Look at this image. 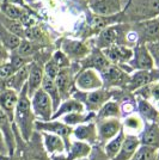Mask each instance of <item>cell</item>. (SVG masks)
I'll use <instances>...</instances> for the list:
<instances>
[{"label":"cell","mask_w":159,"mask_h":160,"mask_svg":"<svg viewBox=\"0 0 159 160\" xmlns=\"http://www.w3.org/2000/svg\"><path fill=\"white\" fill-rule=\"evenodd\" d=\"M139 139L142 146L152 147L159 151V124L150 123L147 127L144 128Z\"/></svg>","instance_id":"25"},{"label":"cell","mask_w":159,"mask_h":160,"mask_svg":"<svg viewBox=\"0 0 159 160\" xmlns=\"http://www.w3.org/2000/svg\"><path fill=\"white\" fill-rule=\"evenodd\" d=\"M6 155H8V148H7L5 136L0 129V157H6Z\"/></svg>","instance_id":"42"},{"label":"cell","mask_w":159,"mask_h":160,"mask_svg":"<svg viewBox=\"0 0 159 160\" xmlns=\"http://www.w3.org/2000/svg\"><path fill=\"white\" fill-rule=\"evenodd\" d=\"M157 155H158V149L141 145L131 160H157Z\"/></svg>","instance_id":"38"},{"label":"cell","mask_w":159,"mask_h":160,"mask_svg":"<svg viewBox=\"0 0 159 160\" xmlns=\"http://www.w3.org/2000/svg\"><path fill=\"white\" fill-rule=\"evenodd\" d=\"M91 117H93V113L91 112L89 115H86L85 112H72L62 116L61 122H64L65 124L73 128V126H79V124H83V123L90 122Z\"/></svg>","instance_id":"37"},{"label":"cell","mask_w":159,"mask_h":160,"mask_svg":"<svg viewBox=\"0 0 159 160\" xmlns=\"http://www.w3.org/2000/svg\"><path fill=\"white\" fill-rule=\"evenodd\" d=\"M97 135L100 142H108L122 130V122L119 118H108L96 122Z\"/></svg>","instance_id":"15"},{"label":"cell","mask_w":159,"mask_h":160,"mask_svg":"<svg viewBox=\"0 0 159 160\" xmlns=\"http://www.w3.org/2000/svg\"><path fill=\"white\" fill-rule=\"evenodd\" d=\"M73 136L75 138V140L86 142L90 146L93 145L98 140L96 123L95 122H86V123L77 126L73 129Z\"/></svg>","instance_id":"20"},{"label":"cell","mask_w":159,"mask_h":160,"mask_svg":"<svg viewBox=\"0 0 159 160\" xmlns=\"http://www.w3.org/2000/svg\"><path fill=\"white\" fill-rule=\"evenodd\" d=\"M20 41H22V38H19L18 36H16L13 33H11L6 28H4L0 24V42L10 53L14 52L18 48Z\"/></svg>","instance_id":"35"},{"label":"cell","mask_w":159,"mask_h":160,"mask_svg":"<svg viewBox=\"0 0 159 160\" xmlns=\"http://www.w3.org/2000/svg\"><path fill=\"white\" fill-rule=\"evenodd\" d=\"M135 94L138 97H141L144 99H152L153 102H159V81H153L151 84L139 88L135 91Z\"/></svg>","instance_id":"36"},{"label":"cell","mask_w":159,"mask_h":160,"mask_svg":"<svg viewBox=\"0 0 159 160\" xmlns=\"http://www.w3.org/2000/svg\"><path fill=\"white\" fill-rule=\"evenodd\" d=\"M113 96V90L102 87L100 90H95V91H90V92H80L79 91V92L74 93V98L84 104L85 110H87L91 113H95L98 112L106 102L111 100Z\"/></svg>","instance_id":"3"},{"label":"cell","mask_w":159,"mask_h":160,"mask_svg":"<svg viewBox=\"0 0 159 160\" xmlns=\"http://www.w3.org/2000/svg\"><path fill=\"white\" fill-rule=\"evenodd\" d=\"M40 133L42 139H43L42 140L43 141V147H44L48 155L56 157V155L65 152L66 145H65V141L62 140L60 136L50 133H46V132H40Z\"/></svg>","instance_id":"21"},{"label":"cell","mask_w":159,"mask_h":160,"mask_svg":"<svg viewBox=\"0 0 159 160\" xmlns=\"http://www.w3.org/2000/svg\"><path fill=\"white\" fill-rule=\"evenodd\" d=\"M80 63V69L84 68H91L97 71L98 73H102L103 71H105L111 63L109 62V60L105 58V55L103 54V52L98 49V48H92L91 53L87 55L84 60H81Z\"/></svg>","instance_id":"16"},{"label":"cell","mask_w":159,"mask_h":160,"mask_svg":"<svg viewBox=\"0 0 159 160\" xmlns=\"http://www.w3.org/2000/svg\"><path fill=\"white\" fill-rule=\"evenodd\" d=\"M25 1L28 2V5H31V4H33L35 0H25Z\"/></svg>","instance_id":"46"},{"label":"cell","mask_w":159,"mask_h":160,"mask_svg":"<svg viewBox=\"0 0 159 160\" xmlns=\"http://www.w3.org/2000/svg\"><path fill=\"white\" fill-rule=\"evenodd\" d=\"M77 73H78V71H75V68L72 65L71 67L62 68L59 72V74L56 75L55 85L59 90L62 102L73 97V87H75L74 86V78H75Z\"/></svg>","instance_id":"12"},{"label":"cell","mask_w":159,"mask_h":160,"mask_svg":"<svg viewBox=\"0 0 159 160\" xmlns=\"http://www.w3.org/2000/svg\"><path fill=\"white\" fill-rule=\"evenodd\" d=\"M100 78L103 80L104 88H109V90L110 88L113 90L114 87L126 88L131 79V74L127 73L122 67L110 65L105 71L100 73Z\"/></svg>","instance_id":"8"},{"label":"cell","mask_w":159,"mask_h":160,"mask_svg":"<svg viewBox=\"0 0 159 160\" xmlns=\"http://www.w3.org/2000/svg\"><path fill=\"white\" fill-rule=\"evenodd\" d=\"M60 50L66 55L71 62H80L91 53L92 48L85 41L62 38L60 42Z\"/></svg>","instance_id":"4"},{"label":"cell","mask_w":159,"mask_h":160,"mask_svg":"<svg viewBox=\"0 0 159 160\" xmlns=\"http://www.w3.org/2000/svg\"><path fill=\"white\" fill-rule=\"evenodd\" d=\"M8 59H10V52L0 42V65L4 63V62H6Z\"/></svg>","instance_id":"43"},{"label":"cell","mask_w":159,"mask_h":160,"mask_svg":"<svg viewBox=\"0 0 159 160\" xmlns=\"http://www.w3.org/2000/svg\"><path fill=\"white\" fill-rule=\"evenodd\" d=\"M138 111L139 116L150 123H157L159 124V110L153 105L150 100L144 99L141 97H138Z\"/></svg>","instance_id":"23"},{"label":"cell","mask_w":159,"mask_h":160,"mask_svg":"<svg viewBox=\"0 0 159 160\" xmlns=\"http://www.w3.org/2000/svg\"><path fill=\"white\" fill-rule=\"evenodd\" d=\"M25 152V158L23 160H49V158L47 157L46 149L43 152H40V151H35V152H28V149H24Z\"/></svg>","instance_id":"41"},{"label":"cell","mask_w":159,"mask_h":160,"mask_svg":"<svg viewBox=\"0 0 159 160\" xmlns=\"http://www.w3.org/2000/svg\"><path fill=\"white\" fill-rule=\"evenodd\" d=\"M125 4H126V1H125Z\"/></svg>","instance_id":"50"},{"label":"cell","mask_w":159,"mask_h":160,"mask_svg":"<svg viewBox=\"0 0 159 160\" xmlns=\"http://www.w3.org/2000/svg\"><path fill=\"white\" fill-rule=\"evenodd\" d=\"M29 67H30V63H28L24 67H22L20 69H18L11 78H8L5 81V87L11 88V90L16 91L17 93H19L23 90V87L27 85L28 77H29Z\"/></svg>","instance_id":"24"},{"label":"cell","mask_w":159,"mask_h":160,"mask_svg":"<svg viewBox=\"0 0 159 160\" xmlns=\"http://www.w3.org/2000/svg\"><path fill=\"white\" fill-rule=\"evenodd\" d=\"M25 38L29 41H33V42H36L38 44H42V46H46V47H48L52 43L50 38H49V35L41 27L35 25V24L25 29Z\"/></svg>","instance_id":"33"},{"label":"cell","mask_w":159,"mask_h":160,"mask_svg":"<svg viewBox=\"0 0 159 160\" xmlns=\"http://www.w3.org/2000/svg\"><path fill=\"white\" fill-rule=\"evenodd\" d=\"M44 77V69H43V65L41 62L33 60L30 62V67H29V77H28L27 81V90L29 98L33 97V94L41 88L42 85V80Z\"/></svg>","instance_id":"17"},{"label":"cell","mask_w":159,"mask_h":160,"mask_svg":"<svg viewBox=\"0 0 159 160\" xmlns=\"http://www.w3.org/2000/svg\"><path fill=\"white\" fill-rule=\"evenodd\" d=\"M157 160H159V151H158V155H157Z\"/></svg>","instance_id":"47"},{"label":"cell","mask_w":159,"mask_h":160,"mask_svg":"<svg viewBox=\"0 0 159 160\" xmlns=\"http://www.w3.org/2000/svg\"><path fill=\"white\" fill-rule=\"evenodd\" d=\"M74 86L80 92H90L103 87V80L100 74L91 68L79 69L74 78Z\"/></svg>","instance_id":"6"},{"label":"cell","mask_w":159,"mask_h":160,"mask_svg":"<svg viewBox=\"0 0 159 160\" xmlns=\"http://www.w3.org/2000/svg\"><path fill=\"white\" fill-rule=\"evenodd\" d=\"M102 52L111 65H116L122 68H125L129 63L133 56V48L127 46H119V44L103 49Z\"/></svg>","instance_id":"14"},{"label":"cell","mask_w":159,"mask_h":160,"mask_svg":"<svg viewBox=\"0 0 159 160\" xmlns=\"http://www.w3.org/2000/svg\"><path fill=\"white\" fill-rule=\"evenodd\" d=\"M48 1H49V2H50V4H53V0H48Z\"/></svg>","instance_id":"48"},{"label":"cell","mask_w":159,"mask_h":160,"mask_svg":"<svg viewBox=\"0 0 159 160\" xmlns=\"http://www.w3.org/2000/svg\"><path fill=\"white\" fill-rule=\"evenodd\" d=\"M153 82L152 75H151V71H135L131 74V79L127 85L126 90H128L129 92H135L139 88L146 86L148 84Z\"/></svg>","instance_id":"26"},{"label":"cell","mask_w":159,"mask_h":160,"mask_svg":"<svg viewBox=\"0 0 159 160\" xmlns=\"http://www.w3.org/2000/svg\"><path fill=\"white\" fill-rule=\"evenodd\" d=\"M44 48H47L46 46H42V44L36 43V42L29 41L27 38H23V40L20 41L18 48L14 50V53H17L22 58L33 60V58L40 53V52H42Z\"/></svg>","instance_id":"28"},{"label":"cell","mask_w":159,"mask_h":160,"mask_svg":"<svg viewBox=\"0 0 159 160\" xmlns=\"http://www.w3.org/2000/svg\"><path fill=\"white\" fill-rule=\"evenodd\" d=\"M43 69H44V75L53 80H55L56 75H58L59 72L61 71V68L59 67V65L52 59V56H50V59L46 62V65L43 66Z\"/></svg>","instance_id":"39"},{"label":"cell","mask_w":159,"mask_h":160,"mask_svg":"<svg viewBox=\"0 0 159 160\" xmlns=\"http://www.w3.org/2000/svg\"><path fill=\"white\" fill-rule=\"evenodd\" d=\"M122 112H121V105L116 100H109L102 107L100 111L97 112L96 118L97 121L108 120V118H121Z\"/></svg>","instance_id":"32"},{"label":"cell","mask_w":159,"mask_h":160,"mask_svg":"<svg viewBox=\"0 0 159 160\" xmlns=\"http://www.w3.org/2000/svg\"><path fill=\"white\" fill-rule=\"evenodd\" d=\"M91 153V146L83 142V141L74 140L72 141L71 146L68 148V155L65 159L66 160H81L86 159Z\"/></svg>","instance_id":"30"},{"label":"cell","mask_w":159,"mask_h":160,"mask_svg":"<svg viewBox=\"0 0 159 160\" xmlns=\"http://www.w3.org/2000/svg\"><path fill=\"white\" fill-rule=\"evenodd\" d=\"M123 23H140L159 17V0H127L122 10Z\"/></svg>","instance_id":"2"},{"label":"cell","mask_w":159,"mask_h":160,"mask_svg":"<svg viewBox=\"0 0 159 160\" xmlns=\"http://www.w3.org/2000/svg\"><path fill=\"white\" fill-rule=\"evenodd\" d=\"M36 130L37 132H46V133H50L60 136L62 140L65 141L67 151H68V148L72 143L71 135H73V128L65 124L61 121L52 120L48 121V122H43V121L37 120L36 121Z\"/></svg>","instance_id":"10"},{"label":"cell","mask_w":159,"mask_h":160,"mask_svg":"<svg viewBox=\"0 0 159 160\" xmlns=\"http://www.w3.org/2000/svg\"><path fill=\"white\" fill-rule=\"evenodd\" d=\"M144 120L140 117L138 113H131L128 115L125 121L122 122V129L127 135H135L141 134L144 130Z\"/></svg>","instance_id":"29"},{"label":"cell","mask_w":159,"mask_h":160,"mask_svg":"<svg viewBox=\"0 0 159 160\" xmlns=\"http://www.w3.org/2000/svg\"><path fill=\"white\" fill-rule=\"evenodd\" d=\"M128 67L131 68L132 72L135 71H152L154 69V61H153L152 55L150 54L146 44H136L133 48V56Z\"/></svg>","instance_id":"11"},{"label":"cell","mask_w":159,"mask_h":160,"mask_svg":"<svg viewBox=\"0 0 159 160\" xmlns=\"http://www.w3.org/2000/svg\"><path fill=\"white\" fill-rule=\"evenodd\" d=\"M133 110H134V105H133L131 102H123L121 104V112L122 115L123 113H133Z\"/></svg>","instance_id":"44"},{"label":"cell","mask_w":159,"mask_h":160,"mask_svg":"<svg viewBox=\"0 0 159 160\" xmlns=\"http://www.w3.org/2000/svg\"><path fill=\"white\" fill-rule=\"evenodd\" d=\"M0 129L5 136V140L8 148V157H13L17 142H16V134H14V124L10 121V118L6 116V113L0 109Z\"/></svg>","instance_id":"18"},{"label":"cell","mask_w":159,"mask_h":160,"mask_svg":"<svg viewBox=\"0 0 159 160\" xmlns=\"http://www.w3.org/2000/svg\"><path fill=\"white\" fill-rule=\"evenodd\" d=\"M72 112H85V107L84 104L79 102L75 98H69V99L64 100L61 104H60L59 109L56 110V112L53 115V118L52 120H59L62 116H65L67 113H72Z\"/></svg>","instance_id":"27"},{"label":"cell","mask_w":159,"mask_h":160,"mask_svg":"<svg viewBox=\"0 0 159 160\" xmlns=\"http://www.w3.org/2000/svg\"><path fill=\"white\" fill-rule=\"evenodd\" d=\"M146 47L148 49L150 54L152 55L156 69H159V41L153 42V43H148V44H146Z\"/></svg>","instance_id":"40"},{"label":"cell","mask_w":159,"mask_h":160,"mask_svg":"<svg viewBox=\"0 0 159 160\" xmlns=\"http://www.w3.org/2000/svg\"><path fill=\"white\" fill-rule=\"evenodd\" d=\"M0 13L3 14L4 17L8 18V19L22 23L25 27V29L35 24V22L31 18V14L35 13L33 10L10 4V2H7L6 0H4L0 4Z\"/></svg>","instance_id":"9"},{"label":"cell","mask_w":159,"mask_h":160,"mask_svg":"<svg viewBox=\"0 0 159 160\" xmlns=\"http://www.w3.org/2000/svg\"><path fill=\"white\" fill-rule=\"evenodd\" d=\"M138 36V44H148L159 41V18L131 24Z\"/></svg>","instance_id":"7"},{"label":"cell","mask_w":159,"mask_h":160,"mask_svg":"<svg viewBox=\"0 0 159 160\" xmlns=\"http://www.w3.org/2000/svg\"><path fill=\"white\" fill-rule=\"evenodd\" d=\"M41 88L46 92L50 99H52V103H53V108H54V113L56 112V110L59 109L60 104L62 103V99H61V96L59 93V90L55 85V80L50 79L48 77H43V80H42V85H41Z\"/></svg>","instance_id":"31"},{"label":"cell","mask_w":159,"mask_h":160,"mask_svg":"<svg viewBox=\"0 0 159 160\" xmlns=\"http://www.w3.org/2000/svg\"><path fill=\"white\" fill-rule=\"evenodd\" d=\"M18 96L19 93H17L11 88H4L0 92V109L6 113V116L12 123L14 120V110L17 107Z\"/></svg>","instance_id":"19"},{"label":"cell","mask_w":159,"mask_h":160,"mask_svg":"<svg viewBox=\"0 0 159 160\" xmlns=\"http://www.w3.org/2000/svg\"><path fill=\"white\" fill-rule=\"evenodd\" d=\"M125 139H126V133L122 129L114 139H111L110 141L106 142L105 146H104V153H105L108 159L113 160L117 155V153L121 149V147H122V143H123Z\"/></svg>","instance_id":"34"},{"label":"cell","mask_w":159,"mask_h":160,"mask_svg":"<svg viewBox=\"0 0 159 160\" xmlns=\"http://www.w3.org/2000/svg\"><path fill=\"white\" fill-rule=\"evenodd\" d=\"M36 116L31 108V102L28 96L27 85L23 87L19 92L17 107L14 110L13 124L17 128L18 133L23 141L29 142L33 138V133L36 132Z\"/></svg>","instance_id":"1"},{"label":"cell","mask_w":159,"mask_h":160,"mask_svg":"<svg viewBox=\"0 0 159 160\" xmlns=\"http://www.w3.org/2000/svg\"><path fill=\"white\" fill-rule=\"evenodd\" d=\"M30 102H31V108H33V111L36 118H38V121H43V122L52 121L54 115L53 103H52L50 97L42 88L37 90L33 94V97L30 98Z\"/></svg>","instance_id":"5"},{"label":"cell","mask_w":159,"mask_h":160,"mask_svg":"<svg viewBox=\"0 0 159 160\" xmlns=\"http://www.w3.org/2000/svg\"><path fill=\"white\" fill-rule=\"evenodd\" d=\"M3 1H4V0H0V4H1V2H3Z\"/></svg>","instance_id":"49"},{"label":"cell","mask_w":159,"mask_h":160,"mask_svg":"<svg viewBox=\"0 0 159 160\" xmlns=\"http://www.w3.org/2000/svg\"><path fill=\"white\" fill-rule=\"evenodd\" d=\"M140 146H141V143H140L139 136L126 134V139L122 143V147L113 160H131Z\"/></svg>","instance_id":"22"},{"label":"cell","mask_w":159,"mask_h":160,"mask_svg":"<svg viewBox=\"0 0 159 160\" xmlns=\"http://www.w3.org/2000/svg\"><path fill=\"white\" fill-rule=\"evenodd\" d=\"M90 10L96 16H115L122 12L125 0H90Z\"/></svg>","instance_id":"13"},{"label":"cell","mask_w":159,"mask_h":160,"mask_svg":"<svg viewBox=\"0 0 159 160\" xmlns=\"http://www.w3.org/2000/svg\"><path fill=\"white\" fill-rule=\"evenodd\" d=\"M7 2H10V4H13V5H17V6H20V7H24V8H30L29 5H28V2L25 0H6Z\"/></svg>","instance_id":"45"}]
</instances>
